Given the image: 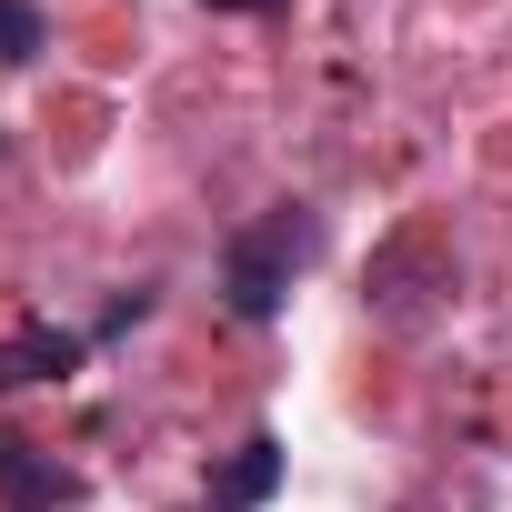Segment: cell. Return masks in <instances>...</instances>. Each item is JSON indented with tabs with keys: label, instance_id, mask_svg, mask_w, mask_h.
Wrapping results in <instances>:
<instances>
[{
	"label": "cell",
	"instance_id": "6",
	"mask_svg": "<svg viewBox=\"0 0 512 512\" xmlns=\"http://www.w3.org/2000/svg\"><path fill=\"white\" fill-rule=\"evenodd\" d=\"M201 11H272V0H201Z\"/></svg>",
	"mask_w": 512,
	"mask_h": 512
},
{
	"label": "cell",
	"instance_id": "3",
	"mask_svg": "<svg viewBox=\"0 0 512 512\" xmlns=\"http://www.w3.org/2000/svg\"><path fill=\"white\" fill-rule=\"evenodd\" d=\"M71 502H81V472H61L51 452L0 432V512H71Z\"/></svg>",
	"mask_w": 512,
	"mask_h": 512
},
{
	"label": "cell",
	"instance_id": "4",
	"mask_svg": "<svg viewBox=\"0 0 512 512\" xmlns=\"http://www.w3.org/2000/svg\"><path fill=\"white\" fill-rule=\"evenodd\" d=\"M282 492V432H251L221 472H211V512H262Z\"/></svg>",
	"mask_w": 512,
	"mask_h": 512
},
{
	"label": "cell",
	"instance_id": "2",
	"mask_svg": "<svg viewBox=\"0 0 512 512\" xmlns=\"http://www.w3.org/2000/svg\"><path fill=\"white\" fill-rule=\"evenodd\" d=\"M81 362H91V332H61V322H21V332H0V392L71 382Z\"/></svg>",
	"mask_w": 512,
	"mask_h": 512
},
{
	"label": "cell",
	"instance_id": "5",
	"mask_svg": "<svg viewBox=\"0 0 512 512\" xmlns=\"http://www.w3.org/2000/svg\"><path fill=\"white\" fill-rule=\"evenodd\" d=\"M41 51H51V11L41 0H0V71H21Z\"/></svg>",
	"mask_w": 512,
	"mask_h": 512
},
{
	"label": "cell",
	"instance_id": "1",
	"mask_svg": "<svg viewBox=\"0 0 512 512\" xmlns=\"http://www.w3.org/2000/svg\"><path fill=\"white\" fill-rule=\"evenodd\" d=\"M312 251H322V211L312 201H272V211H251L231 241H221V302L241 322H272L292 302V282L312 272Z\"/></svg>",
	"mask_w": 512,
	"mask_h": 512
}]
</instances>
